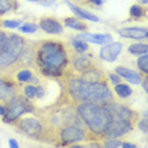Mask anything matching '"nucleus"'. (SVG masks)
Wrapping results in <instances>:
<instances>
[{"label": "nucleus", "instance_id": "nucleus-28", "mask_svg": "<svg viewBox=\"0 0 148 148\" xmlns=\"http://www.w3.org/2000/svg\"><path fill=\"white\" fill-rule=\"evenodd\" d=\"M23 92H24V96L28 97V99H34L36 97V86L33 85H27L23 87Z\"/></svg>", "mask_w": 148, "mask_h": 148}, {"label": "nucleus", "instance_id": "nucleus-35", "mask_svg": "<svg viewBox=\"0 0 148 148\" xmlns=\"http://www.w3.org/2000/svg\"><path fill=\"white\" fill-rule=\"evenodd\" d=\"M55 1H56V0H39L38 3H41V4L45 5V6H48V5H52Z\"/></svg>", "mask_w": 148, "mask_h": 148}, {"label": "nucleus", "instance_id": "nucleus-21", "mask_svg": "<svg viewBox=\"0 0 148 148\" xmlns=\"http://www.w3.org/2000/svg\"><path fill=\"white\" fill-rule=\"evenodd\" d=\"M114 90H115L116 95L120 96V97H128L129 95H132L133 90L130 89L128 85H125V84H116L115 87H114Z\"/></svg>", "mask_w": 148, "mask_h": 148}, {"label": "nucleus", "instance_id": "nucleus-19", "mask_svg": "<svg viewBox=\"0 0 148 148\" xmlns=\"http://www.w3.org/2000/svg\"><path fill=\"white\" fill-rule=\"evenodd\" d=\"M65 25L69 27L71 29H75V31H86L87 25L86 23H84L81 19H77V18H65Z\"/></svg>", "mask_w": 148, "mask_h": 148}, {"label": "nucleus", "instance_id": "nucleus-24", "mask_svg": "<svg viewBox=\"0 0 148 148\" xmlns=\"http://www.w3.org/2000/svg\"><path fill=\"white\" fill-rule=\"evenodd\" d=\"M32 76H33V73H32L31 70L24 69V70H21V71L16 73V80L21 82H29L32 79Z\"/></svg>", "mask_w": 148, "mask_h": 148}, {"label": "nucleus", "instance_id": "nucleus-14", "mask_svg": "<svg viewBox=\"0 0 148 148\" xmlns=\"http://www.w3.org/2000/svg\"><path fill=\"white\" fill-rule=\"evenodd\" d=\"M39 28L48 34H60L63 32L62 24L53 18H42L39 21Z\"/></svg>", "mask_w": 148, "mask_h": 148}, {"label": "nucleus", "instance_id": "nucleus-6", "mask_svg": "<svg viewBox=\"0 0 148 148\" xmlns=\"http://www.w3.org/2000/svg\"><path fill=\"white\" fill-rule=\"evenodd\" d=\"M15 125L25 136L36 138V139L42 138L43 133H45V128H43L42 123L33 116H27V118H22V119L18 118L15 120Z\"/></svg>", "mask_w": 148, "mask_h": 148}, {"label": "nucleus", "instance_id": "nucleus-29", "mask_svg": "<svg viewBox=\"0 0 148 148\" xmlns=\"http://www.w3.org/2000/svg\"><path fill=\"white\" fill-rule=\"evenodd\" d=\"M103 146L106 148H116V147H122V142L115 139V138H109V139H106L104 142Z\"/></svg>", "mask_w": 148, "mask_h": 148}, {"label": "nucleus", "instance_id": "nucleus-43", "mask_svg": "<svg viewBox=\"0 0 148 148\" xmlns=\"http://www.w3.org/2000/svg\"><path fill=\"white\" fill-rule=\"evenodd\" d=\"M28 1H33V3H37V1H39V0H28Z\"/></svg>", "mask_w": 148, "mask_h": 148}, {"label": "nucleus", "instance_id": "nucleus-8", "mask_svg": "<svg viewBox=\"0 0 148 148\" xmlns=\"http://www.w3.org/2000/svg\"><path fill=\"white\" fill-rule=\"evenodd\" d=\"M104 105L106 106V109L112 114V118L114 120H124V122H129L134 124L136 119L138 118V114L136 112H133L132 109H129L128 106L120 105V104H116L113 101L106 103Z\"/></svg>", "mask_w": 148, "mask_h": 148}, {"label": "nucleus", "instance_id": "nucleus-33", "mask_svg": "<svg viewBox=\"0 0 148 148\" xmlns=\"http://www.w3.org/2000/svg\"><path fill=\"white\" fill-rule=\"evenodd\" d=\"M109 79L110 81L114 82L116 85V84H120V81H122V79H120V76L118 75V73H109Z\"/></svg>", "mask_w": 148, "mask_h": 148}, {"label": "nucleus", "instance_id": "nucleus-10", "mask_svg": "<svg viewBox=\"0 0 148 148\" xmlns=\"http://www.w3.org/2000/svg\"><path fill=\"white\" fill-rule=\"evenodd\" d=\"M71 63H72L73 70H75L76 72H81V71H84V70L89 69V67L95 66L94 65L92 56L87 55V53H85V52H82V53L76 52L75 55L72 56Z\"/></svg>", "mask_w": 148, "mask_h": 148}, {"label": "nucleus", "instance_id": "nucleus-1", "mask_svg": "<svg viewBox=\"0 0 148 148\" xmlns=\"http://www.w3.org/2000/svg\"><path fill=\"white\" fill-rule=\"evenodd\" d=\"M34 61L46 76H61L69 65V57L61 42L46 41L36 48Z\"/></svg>", "mask_w": 148, "mask_h": 148}, {"label": "nucleus", "instance_id": "nucleus-38", "mask_svg": "<svg viewBox=\"0 0 148 148\" xmlns=\"http://www.w3.org/2000/svg\"><path fill=\"white\" fill-rule=\"evenodd\" d=\"M9 144H10V147H15V148H18V143H16L14 139H9Z\"/></svg>", "mask_w": 148, "mask_h": 148}, {"label": "nucleus", "instance_id": "nucleus-36", "mask_svg": "<svg viewBox=\"0 0 148 148\" xmlns=\"http://www.w3.org/2000/svg\"><path fill=\"white\" fill-rule=\"evenodd\" d=\"M90 3H92V4H95V5H97V6H100L101 4H104L105 3V0H89Z\"/></svg>", "mask_w": 148, "mask_h": 148}, {"label": "nucleus", "instance_id": "nucleus-20", "mask_svg": "<svg viewBox=\"0 0 148 148\" xmlns=\"http://www.w3.org/2000/svg\"><path fill=\"white\" fill-rule=\"evenodd\" d=\"M148 51V46L146 43H136V45H130L128 47V52H130L132 55H144Z\"/></svg>", "mask_w": 148, "mask_h": 148}, {"label": "nucleus", "instance_id": "nucleus-4", "mask_svg": "<svg viewBox=\"0 0 148 148\" xmlns=\"http://www.w3.org/2000/svg\"><path fill=\"white\" fill-rule=\"evenodd\" d=\"M24 39L18 34H8L5 43L0 51V69H6L15 65L24 48Z\"/></svg>", "mask_w": 148, "mask_h": 148}, {"label": "nucleus", "instance_id": "nucleus-11", "mask_svg": "<svg viewBox=\"0 0 148 148\" xmlns=\"http://www.w3.org/2000/svg\"><path fill=\"white\" fill-rule=\"evenodd\" d=\"M123 49V45L119 42H112L109 45H106L105 47H103L100 49V58L108 62H114L116 60V57L119 56V53Z\"/></svg>", "mask_w": 148, "mask_h": 148}, {"label": "nucleus", "instance_id": "nucleus-30", "mask_svg": "<svg viewBox=\"0 0 148 148\" xmlns=\"http://www.w3.org/2000/svg\"><path fill=\"white\" fill-rule=\"evenodd\" d=\"M138 128H139L140 130H142L143 133H146L148 130V120H147V113H144V118L143 119H140L139 122H138Z\"/></svg>", "mask_w": 148, "mask_h": 148}, {"label": "nucleus", "instance_id": "nucleus-40", "mask_svg": "<svg viewBox=\"0 0 148 148\" xmlns=\"http://www.w3.org/2000/svg\"><path fill=\"white\" fill-rule=\"evenodd\" d=\"M4 113H5V106H3L0 104V115H4Z\"/></svg>", "mask_w": 148, "mask_h": 148}, {"label": "nucleus", "instance_id": "nucleus-13", "mask_svg": "<svg viewBox=\"0 0 148 148\" xmlns=\"http://www.w3.org/2000/svg\"><path fill=\"white\" fill-rule=\"evenodd\" d=\"M119 36L123 38H130V39H147L148 38V31L146 28H140V27H127L118 31Z\"/></svg>", "mask_w": 148, "mask_h": 148}, {"label": "nucleus", "instance_id": "nucleus-39", "mask_svg": "<svg viewBox=\"0 0 148 148\" xmlns=\"http://www.w3.org/2000/svg\"><path fill=\"white\" fill-rule=\"evenodd\" d=\"M143 89L148 91V86H147V76H144V81H143Z\"/></svg>", "mask_w": 148, "mask_h": 148}, {"label": "nucleus", "instance_id": "nucleus-34", "mask_svg": "<svg viewBox=\"0 0 148 148\" xmlns=\"http://www.w3.org/2000/svg\"><path fill=\"white\" fill-rule=\"evenodd\" d=\"M6 33L5 32H3V31H0V51H1V48H3V46H4V43H5V39H6Z\"/></svg>", "mask_w": 148, "mask_h": 148}, {"label": "nucleus", "instance_id": "nucleus-3", "mask_svg": "<svg viewBox=\"0 0 148 148\" xmlns=\"http://www.w3.org/2000/svg\"><path fill=\"white\" fill-rule=\"evenodd\" d=\"M76 113L92 136L104 137L113 122L112 114L104 104L81 103L76 104Z\"/></svg>", "mask_w": 148, "mask_h": 148}, {"label": "nucleus", "instance_id": "nucleus-5", "mask_svg": "<svg viewBox=\"0 0 148 148\" xmlns=\"http://www.w3.org/2000/svg\"><path fill=\"white\" fill-rule=\"evenodd\" d=\"M32 112H34V106L31 103V99L16 94L9 101H6L5 113L3 116H4L5 123H13L23 114L32 113Z\"/></svg>", "mask_w": 148, "mask_h": 148}, {"label": "nucleus", "instance_id": "nucleus-12", "mask_svg": "<svg viewBox=\"0 0 148 148\" xmlns=\"http://www.w3.org/2000/svg\"><path fill=\"white\" fill-rule=\"evenodd\" d=\"M77 79L84 80V81H87V82H105V77H104L103 72L96 66L89 67V69L79 72Z\"/></svg>", "mask_w": 148, "mask_h": 148}, {"label": "nucleus", "instance_id": "nucleus-15", "mask_svg": "<svg viewBox=\"0 0 148 148\" xmlns=\"http://www.w3.org/2000/svg\"><path fill=\"white\" fill-rule=\"evenodd\" d=\"M115 73H118V75L120 77H123V79H125L127 81H129L130 84H134V85L142 84V76H140L138 72L128 69V67H124V66L115 67Z\"/></svg>", "mask_w": 148, "mask_h": 148}, {"label": "nucleus", "instance_id": "nucleus-2", "mask_svg": "<svg viewBox=\"0 0 148 148\" xmlns=\"http://www.w3.org/2000/svg\"><path fill=\"white\" fill-rule=\"evenodd\" d=\"M67 91L73 103L106 104L113 101L114 95L105 82H87L72 77L67 82Z\"/></svg>", "mask_w": 148, "mask_h": 148}, {"label": "nucleus", "instance_id": "nucleus-41", "mask_svg": "<svg viewBox=\"0 0 148 148\" xmlns=\"http://www.w3.org/2000/svg\"><path fill=\"white\" fill-rule=\"evenodd\" d=\"M138 1H140V3H143V4H147V3H148V0H138Z\"/></svg>", "mask_w": 148, "mask_h": 148}, {"label": "nucleus", "instance_id": "nucleus-26", "mask_svg": "<svg viewBox=\"0 0 148 148\" xmlns=\"http://www.w3.org/2000/svg\"><path fill=\"white\" fill-rule=\"evenodd\" d=\"M13 5H14L13 0H0V15L6 14L8 12H10Z\"/></svg>", "mask_w": 148, "mask_h": 148}, {"label": "nucleus", "instance_id": "nucleus-22", "mask_svg": "<svg viewBox=\"0 0 148 148\" xmlns=\"http://www.w3.org/2000/svg\"><path fill=\"white\" fill-rule=\"evenodd\" d=\"M71 45H72V48L75 49L76 52H79V53L86 52V51H87V48H89V46H87V43H86L85 41L76 38V37L71 41Z\"/></svg>", "mask_w": 148, "mask_h": 148}, {"label": "nucleus", "instance_id": "nucleus-23", "mask_svg": "<svg viewBox=\"0 0 148 148\" xmlns=\"http://www.w3.org/2000/svg\"><path fill=\"white\" fill-rule=\"evenodd\" d=\"M137 66H138V69L147 76V73H148V56H147V53L139 55V57H138V60H137Z\"/></svg>", "mask_w": 148, "mask_h": 148}, {"label": "nucleus", "instance_id": "nucleus-25", "mask_svg": "<svg viewBox=\"0 0 148 148\" xmlns=\"http://www.w3.org/2000/svg\"><path fill=\"white\" fill-rule=\"evenodd\" d=\"M129 14L132 15L133 18H142V16L146 14V10H144L143 6H140L139 4H136V5H132V6H130Z\"/></svg>", "mask_w": 148, "mask_h": 148}, {"label": "nucleus", "instance_id": "nucleus-17", "mask_svg": "<svg viewBox=\"0 0 148 148\" xmlns=\"http://www.w3.org/2000/svg\"><path fill=\"white\" fill-rule=\"evenodd\" d=\"M16 95V90L15 86L12 85L9 81L0 79V100L3 101H9L12 97H14Z\"/></svg>", "mask_w": 148, "mask_h": 148}, {"label": "nucleus", "instance_id": "nucleus-32", "mask_svg": "<svg viewBox=\"0 0 148 148\" xmlns=\"http://www.w3.org/2000/svg\"><path fill=\"white\" fill-rule=\"evenodd\" d=\"M45 89H43L42 86H36V96L38 97V99H43L45 97Z\"/></svg>", "mask_w": 148, "mask_h": 148}, {"label": "nucleus", "instance_id": "nucleus-37", "mask_svg": "<svg viewBox=\"0 0 148 148\" xmlns=\"http://www.w3.org/2000/svg\"><path fill=\"white\" fill-rule=\"evenodd\" d=\"M122 147H125V148H136L137 146L133 143H122Z\"/></svg>", "mask_w": 148, "mask_h": 148}, {"label": "nucleus", "instance_id": "nucleus-42", "mask_svg": "<svg viewBox=\"0 0 148 148\" xmlns=\"http://www.w3.org/2000/svg\"><path fill=\"white\" fill-rule=\"evenodd\" d=\"M76 1H80V3H85L86 0H76Z\"/></svg>", "mask_w": 148, "mask_h": 148}, {"label": "nucleus", "instance_id": "nucleus-27", "mask_svg": "<svg viewBox=\"0 0 148 148\" xmlns=\"http://www.w3.org/2000/svg\"><path fill=\"white\" fill-rule=\"evenodd\" d=\"M19 31L23 33H34L37 29H38V25L33 24V23H24V24H21L18 27Z\"/></svg>", "mask_w": 148, "mask_h": 148}, {"label": "nucleus", "instance_id": "nucleus-31", "mask_svg": "<svg viewBox=\"0 0 148 148\" xmlns=\"http://www.w3.org/2000/svg\"><path fill=\"white\" fill-rule=\"evenodd\" d=\"M21 24H22V21H4L3 22V25L5 28H18Z\"/></svg>", "mask_w": 148, "mask_h": 148}, {"label": "nucleus", "instance_id": "nucleus-7", "mask_svg": "<svg viewBox=\"0 0 148 148\" xmlns=\"http://www.w3.org/2000/svg\"><path fill=\"white\" fill-rule=\"evenodd\" d=\"M87 133L82 127L77 125L76 123H69L63 125L60 130V139L63 144H72L76 142L86 140Z\"/></svg>", "mask_w": 148, "mask_h": 148}, {"label": "nucleus", "instance_id": "nucleus-18", "mask_svg": "<svg viewBox=\"0 0 148 148\" xmlns=\"http://www.w3.org/2000/svg\"><path fill=\"white\" fill-rule=\"evenodd\" d=\"M65 3H66L67 5H69V8L71 9V12L75 13V14L79 16V18H81V19H87V21H91V22H99V18H97L96 15H94L92 13H90V12L85 10V9H81V8H79V6L73 5L71 1H69V0H66Z\"/></svg>", "mask_w": 148, "mask_h": 148}, {"label": "nucleus", "instance_id": "nucleus-9", "mask_svg": "<svg viewBox=\"0 0 148 148\" xmlns=\"http://www.w3.org/2000/svg\"><path fill=\"white\" fill-rule=\"evenodd\" d=\"M133 130V123L129 122H124V120H114L110 127L108 128V130L104 134V137L108 138H118V137H122L124 134H127L128 132Z\"/></svg>", "mask_w": 148, "mask_h": 148}, {"label": "nucleus", "instance_id": "nucleus-16", "mask_svg": "<svg viewBox=\"0 0 148 148\" xmlns=\"http://www.w3.org/2000/svg\"><path fill=\"white\" fill-rule=\"evenodd\" d=\"M76 38L82 39L85 42L95 43V45H105L112 41L110 34H95V33H81V34L76 36Z\"/></svg>", "mask_w": 148, "mask_h": 148}]
</instances>
